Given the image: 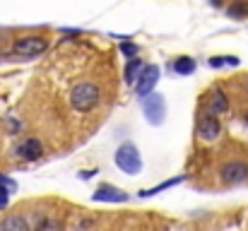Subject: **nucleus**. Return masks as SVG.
<instances>
[{
  "label": "nucleus",
  "instance_id": "nucleus-1",
  "mask_svg": "<svg viewBox=\"0 0 248 231\" xmlns=\"http://www.w3.org/2000/svg\"><path fill=\"white\" fill-rule=\"evenodd\" d=\"M101 101V89L94 84V82H80L70 89V104L75 111H92L96 108V104Z\"/></svg>",
  "mask_w": 248,
  "mask_h": 231
},
{
  "label": "nucleus",
  "instance_id": "nucleus-2",
  "mask_svg": "<svg viewBox=\"0 0 248 231\" xmlns=\"http://www.w3.org/2000/svg\"><path fill=\"white\" fill-rule=\"evenodd\" d=\"M116 166L128 176H135V173L142 171V156H140L138 147L133 142H123L116 150Z\"/></svg>",
  "mask_w": 248,
  "mask_h": 231
},
{
  "label": "nucleus",
  "instance_id": "nucleus-3",
  "mask_svg": "<svg viewBox=\"0 0 248 231\" xmlns=\"http://www.w3.org/2000/svg\"><path fill=\"white\" fill-rule=\"evenodd\" d=\"M142 99V111H145V118L152 123V125H162L164 123V116H166V101L162 94H145L140 96Z\"/></svg>",
  "mask_w": 248,
  "mask_h": 231
},
{
  "label": "nucleus",
  "instance_id": "nucleus-4",
  "mask_svg": "<svg viewBox=\"0 0 248 231\" xmlns=\"http://www.w3.org/2000/svg\"><path fill=\"white\" fill-rule=\"evenodd\" d=\"M48 48V41L44 36H22L12 44V53L15 56H24V58H36Z\"/></svg>",
  "mask_w": 248,
  "mask_h": 231
},
{
  "label": "nucleus",
  "instance_id": "nucleus-5",
  "mask_svg": "<svg viewBox=\"0 0 248 231\" xmlns=\"http://www.w3.org/2000/svg\"><path fill=\"white\" fill-rule=\"evenodd\" d=\"M195 133H198V138H200V140H207V142L217 140V138H219V133H222V123H219L217 113L202 111V116L198 118Z\"/></svg>",
  "mask_w": 248,
  "mask_h": 231
},
{
  "label": "nucleus",
  "instance_id": "nucleus-6",
  "mask_svg": "<svg viewBox=\"0 0 248 231\" xmlns=\"http://www.w3.org/2000/svg\"><path fill=\"white\" fill-rule=\"evenodd\" d=\"M222 183L224 185H241L248 181V164L246 161H229L222 166Z\"/></svg>",
  "mask_w": 248,
  "mask_h": 231
},
{
  "label": "nucleus",
  "instance_id": "nucleus-7",
  "mask_svg": "<svg viewBox=\"0 0 248 231\" xmlns=\"http://www.w3.org/2000/svg\"><path fill=\"white\" fill-rule=\"evenodd\" d=\"M157 82H159V65H142L140 75L135 79V92H138V96H145V94L155 92Z\"/></svg>",
  "mask_w": 248,
  "mask_h": 231
},
{
  "label": "nucleus",
  "instance_id": "nucleus-8",
  "mask_svg": "<svg viewBox=\"0 0 248 231\" xmlns=\"http://www.w3.org/2000/svg\"><path fill=\"white\" fill-rule=\"evenodd\" d=\"M15 154H17L19 159H24V161H39V159L44 156V145H41V140H36V138H27V140H22V142L15 147Z\"/></svg>",
  "mask_w": 248,
  "mask_h": 231
},
{
  "label": "nucleus",
  "instance_id": "nucleus-9",
  "mask_svg": "<svg viewBox=\"0 0 248 231\" xmlns=\"http://www.w3.org/2000/svg\"><path fill=\"white\" fill-rule=\"evenodd\" d=\"M227 108H229V99H227L224 89H219V87L210 89L207 92V99H205V111H210V113H224Z\"/></svg>",
  "mask_w": 248,
  "mask_h": 231
},
{
  "label": "nucleus",
  "instance_id": "nucleus-10",
  "mask_svg": "<svg viewBox=\"0 0 248 231\" xmlns=\"http://www.w3.org/2000/svg\"><path fill=\"white\" fill-rule=\"evenodd\" d=\"M92 198L96 202H128V193H123L116 185H99Z\"/></svg>",
  "mask_w": 248,
  "mask_h": 231
},
{
  "label": "nucleus",
  "instance_id": "nucleus-11",
  "mask_svg": "<svg viewBox=\"0 0 248 231\" xmlns=\"http://www.w3.org/2000/svg\"><path fill=\"white\" fill-rule=\"evenodd\" d=\"M0 231H29V222L19 215H10L0 222Z\"/></svg>",
  "mask_w": 248,
  "mask_h": 231
},
{
  "label": "nucleus",
  "instance_id": "nucleus-12",
  "mask_svg": "<svg viewBox=\"0 0 248 231\" xmlns=\"http://www.w3.org/2000/svg\"><path fill=\"white\" fill-rule=\"evenodd\" d=\"M227 15L232 19H248V0H234L227 7Z\"/></svg>",
  "mask_w": 248,
  "mask_h": 231
},
{
  "label": "nucleus",
  "instance_id": "nucleus-13",
  "mask_svg": "<svg viewBox=\"0 0 248 231\" xmlns=\"http://www.w3.org/2000/svg\"><path fill=\"white\" fill-rule=\"evenodd\" d=\"M142 65H145V63H142L140 58H135V56L128 61V65H125V82H128V84H135V79L140 75Z\"/></svg>",
  "mask_w": 248,
  "mask_h": 231
},
{
  "label": "nucleus",
  "instance_id": "nucleus-14",
  "mask_svg": "<svg viewBox=\"0 0 248 231\" xmlns=\"http://www.w3.org/2000/svg\"><path fill=\"white\" fill-rule=\"evenodd\" d=\"M173 70H176L178 75H190V73H195V61L188 58V56H183V58H178V61L173 63Z\"/></svg>",
  "mask_w": 248,
  "mask_h": 231
},
{
  "label": "nucleus",
  "instance_id": "nucleus-15",
  "mask_svg": "<svg viewBox=\"0 0 248 231\" xmlns=\"http://www.w3.org/2000/svg\"><path fill=\"white\" fill-rule=\"evenodd\" d=\"M183 181V176L181 178H171V181H164V183H159V185H155V188H150V190H142L140 193V198H152V195H157V193H162L166 188H173V185H178Z\"/></svg>",
  "mask_w": 248,
  "mask_h": 231
},
{
  "label": "nucleus",
  "instance_id": "nucleus-16",
  "mask_svg": "<svg viewBox=\"0 0 248 231\" xmlns=\"http://www.w3.org/2000/svg\"><path fill=\"white\" fill-rule=\"evenodd\" d=\"M34 227H36V229H44V231L63 229V222H58V219H53V217H41V219H39Z\"/></svg>",
  "mask_w": 248,
  "mask_h": 231
},
{
  "label": "nucleus",
  "instance_id": "nucleus-17",
  "mask_svg": "<svg viewBox=\"0 0 248 231\" xmlns=\"http://www.w3.org/2000/svg\"><path fill=\"white\" fill-rule=\"evenodd\" d=\"M138 51H140V48H138L133 41H123V44H121V53H123V56H128V58L138 56Z\"/></svg>",
  "mask_w": 248,
  "mask_h": 231
},
{
  "label": "nucleus",
  "instance_id": "nucleus-18",
  "mask_svg": "<svg viewBox=\"0 0 248 231\" xmlns=\"http://www.w3.org/2000/svg\"><path fill=\"white\" fill-rule=\"evenodd\" d=\"M7 200H10V190L5 185H0V210L7 207Z\"/></svg>",
  "mask_w": 248,
  "mask_h": 231
},
{
  "label": "nucleus",
  "instance_id": "nucleus-19",
  "mask_svg": "<svg viewBox=\"0 0 248 231\" xmlns=\"http://www.w3.org/2000/svg\"><path fill=\"white\" fill-rule=\"evenodd\" d=\"M0 185H5V188H7L10 193H12V190H17V183H15L12 178H7V176H2V173H0Z\"/></svg>",
  "mask_w": 248,
  "mask_h": 231
},
{
  "label": "nucleus",
  "instance_id": "nucleus-20",
  "mask_svg": "<svg viewBox=\"0 0 248 231\" xmlns=\"http://www.w3.org/2000/svg\"><path fill=\"white\" fill-rule=\"evenodd\" d=\"M210 65H212V68H222V65H227V56H224V58H222V56L212 58V61H210Z\"/></svg>",
  "mask_w": 248,
  "mask_h": 231
},
{
  "label": "nucleus",
  "instance_id": "nucleus-21",
  "mask_svg": "<svg viewBox=\"0 0 248 231\" xmlns=\"http://www.w3.org/2000/svg\"><path fill=\"white\" fill-rule=\"evenodd\" d=\"M87 227H94V219H82L80 222V229H87Z\"/></svg>",
  "mask_w": 248,
  "mask_h": 231
},
{
  "label": "nucleus",
  "instance_id": "nucleus-22",
  "mask_svg": "<svg viewBox=\"0 0 248 231\" xmlns=\"http://www.w3.org/2000/svg\"><path fill=\"white\" fill-rule=\"evenodd\" d=\"M94 173H96V171H82V173H80V178H92Z\"/></svg>",
  "mask_w": 248,
  "mask_h": 231
},
{
  "label": "nucleus",
  "instance_id": "nucleus-23",
  "mask_svg": "<svg viewBox=\"0 0 248 231\" xmlns=\"http://www.w3.org/2000/svg\"><path fill=\"white\" fill-rule=\"evenodd\" d=\"M244 121H246V123H248V113H246V116H244Z\"/></svg>",
  "mask_w": 248,
  "mask_h": 231
}]
</instances>
